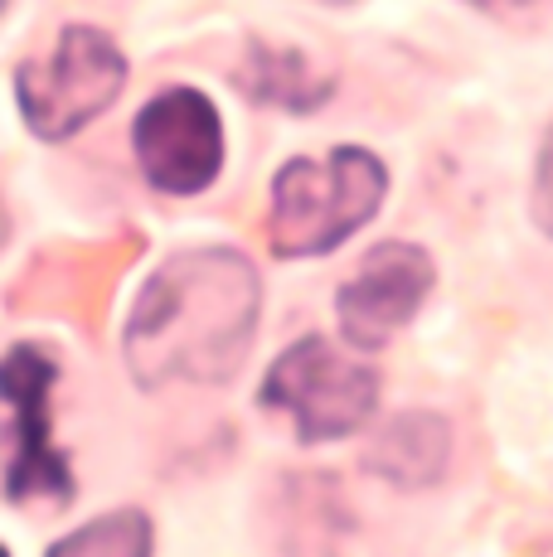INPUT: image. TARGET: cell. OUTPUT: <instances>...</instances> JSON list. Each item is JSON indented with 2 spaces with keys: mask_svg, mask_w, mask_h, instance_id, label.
<instances>
[{
  "mask_svg": "<svg viewBox=\"0 0 553 557\" xmlns=\"http://www.w3.org/2000/svg\"><path fill=\"white\" fill-rule=\"evenodd\" d=\"M49 379H54V363L35 345H15L0 359V398L15 412V460H10V475H5L10 499H45V495L69 499L73 495V475L63 466V456L49 446V426H45Z\"/></svg>",
  "mask_w": 553,
  "mask_h": 557,
  "instance_id": "8992f818",
  "label": "cell"
},
{
  "mask_svg": "<svg viewBox=\"0 0 553 557\" xmlns=\"http://www.w3.org/2000/svg\"><path fill=\"white\" fill-rule=\"evenodd\" d=\"M248 88L258 92V98L286 102V107H311V102H321L325 92H331L321 78H311V73H306V63L296 59V53H272V49L253 53Z\"/></svg>",
  "mask_w": 553,
  "mask_h": 557,
  "instance_id": "30bf717a",
  "label": "cell"
},
{
  "mask_svg": "<svg viewBox=\"0 0 553 557\" xmlns=\"http://www.w3.org/2000/svg\"><path fill=\"white\" fill-rule=\"evenodd\" d=\"M258 315V276L229 248L180 252L151 276L126 325V363L142 388L165 379L219 383L243 363Z\"/></svg>",
  "mask_w": 553,
  "mask_h": 557,
  "instance_id": "6da1fadb",
  "label": "cell"
},
{
  "mask_svg": "<svg viewBox=\"0 0 553 557\" xmlns=\"http://www.w3.org/2000/svg\"><path fill=\"white\" fill-rule=\"evenodd\" d=\"M136 160L165 195H199L223 165L219 112L205 92L165 88L136 116Z\"/></svg>",
  "mask_w": 553,
  "mask_h": 557,
  "instance_id": "5b68a950",
  "label": "cell"
},
{
  "mask_svg": "<svg viewBox=\"0 0 553 557\" xmlns=\"http://www.w3.org/2000/svg\"><path fill=\"white\" fill-rule=\"evenodd\" d=\"M369 466L389 475L393 485H432L446 466V426L438 417H398L374 446H369Z\"/></svg>",
  "mask_w": 553,
  "mask_h": 557,
  "instance_id": "ba28073f",
  "label": "cell"
},
{
  "mask_svg": "<svg viewBox=\"0 0 553 557\" xmlns=\"http://www.w3.org/2000/svg\"><path fill=\"white\" fill-rule=\"evenodd\" d=\"M0 243H5V213H0Z\"/></svg>",
  "mask_w": 553,
  "mask_h": 557,
  "instance_id": "7c38bea8",
  "label": "cell"
},
{
  "mask_svg": "<svg viewBox=\"0 0 553 557\" xmlns=\"http://www.w3.org/2000/svg\"><path fill=\"white\" fill-rule=\"evenodd\" d=\"M262 403L292 412L302 442H335L374 412V373L340 359L325 339H302L272 363Z\"/></svg>",
  "mask_w": 553,
  "mask_h": 557,
  "instance_id": "277c9868",
  "label": "cell"
},
{
  "mask_svg": "<svg viewBox=\"0 0 553 557\" xmlns=\"http://www.w3.org/2000/svg\"><path fill=\"white\" fill-rule=\"evenodd\" d=\"M384 199V170L365 151L331 160H292L272 185V248L282 257L325 252L345 243Z\"/></svg>",
  "mask_w": 553,
  "mask_h": 557,
  "instance_id": "7a4b0ae2",
  "label": "cell"
},
{
  "mask_svg": "<svg viewBox=\"0 0 553 557\" xmlns=\"http://www.w3.org/2000/svg\"><path fill=\"white\" fill-rule=\"evenodd\" d=\"M126 63L112 49L108 35L98 29H63L59 49L49 59H35L20 69V107L25 122L39 136L59 141V136L78 132L83 122L112 107V98L122 92Z\"/></svg>",
  "mask_w": 553,
  "mask_h": 557,
  "instance_id": "3957f363",
  "label": "cell"
},
{
  "mask_svg": "<svg viewBox=\"0 0 553 557\" xmlns=\"http://www.w3.org/2000/svg\"><path fill=\"white\" fill-rule=\"evenodd\" d=\"M428 286H432L428 252L408 248V243H379L335 301L349 345L379 349L393 330L408 325V315L428 296Z\"/></svg>",
  "mask_w": 553,
  "mask_h": 557,
  "instance_id": "52a82bcc",
  "label": "cell"
},
{
  "mask_svg": "<svg viewBox=\"0 0 553 557\" xmlns=\"http://www.w3.org/2000/svg\"><path fill=\"white\" fill-rule=\"evenodd\" d=\"M539 219H544V228L553 233V141L544 156V175H539Z\"/></svg>",
  "mask_w": 553,
  "mask_h": 557,
  "instance_id": "8fae6325",
  "label": "cell"
},
{
  "mask_svg": "<svg viewBox=\"0 0 553 557\" xmlns=\"http://www.w3.org/2000/svg\"><path fill=\"white\" fill-rule=\"evenodd\" d=\"M0 557H5V548H0Z\"/></svg>",
  "mask_w": 553,
  "mask_h": 557,
  "instance_id": "4fadbf2b",
  "label": "cell"
},
{
  "mask_svg": "<svg viewBox=\"0 0 553 557\" xmlns=\"http://www.w3.org/2000/svg\"><path fill=\"white\" fill-rule=\"evenodd\" d=\"M49 557H151V523L136 509L102 513V519L83 523L78 533L54 543Z\"/></svg>",
  "mask_w": 553,
  "mask_h": 557,
  "instance_id": "9c48e42d",
  "label": "cell"
}]
</instances>
